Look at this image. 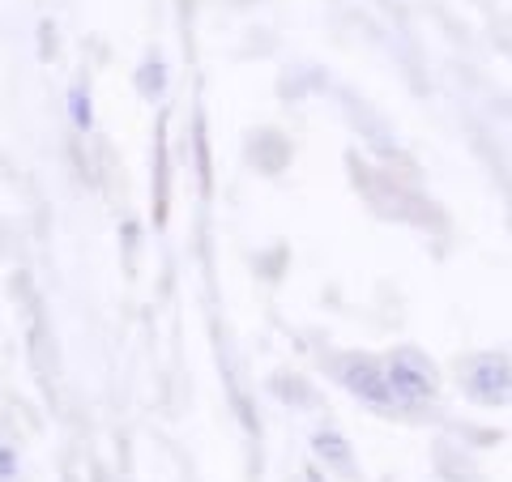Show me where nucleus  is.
<instances>
[{
	"instance_id": "f257e3e1",
	"label": "nucleus",
	"mask_w": 512,
	"mask_h": 482,
	"mask_svg": "<svg viewBox=\"0 0 512 482\" xmlns=\"http://www.w3.org/2000/svg\"><path fill=\"white\" fill-rule=\"evenodd\" d=\"M355 167V184L363 188V197L372 201V210H380L384 218H406V222H436V214H431V205L423 197H414L410 188H402L393 180V175H376V171H367L359 163H350Z\"/></svg>"
},
{
	"instance_id": "f03ea898",
	"label": "nucleus",
	"mask_w": 512,
	"mask_h": 482,
	"mask_svg": "<svg viewBox=\"0 0 512 482\" xmlns=\"http://www.w3.org/2000/svg\"><path fill=\"white\" fill-rule=\"evenodd\" d=\"M384 376H389V389H393V410L423 406L431 389H436V367H431V359H423L419 350L393 355V363H384Z\"/></svg>"
},
{
	"instance_id": "7ed1b4c3",
	"label": "nucleus",
	"mask_w": 512,
	"mask_h": 482,
	"mask_svg": "<svg viewBox=\"0 0 512 482\" xmlns=\"http://www.w3.org/2000/svg\"><path fill=\"white\" fill-rule=\"evenodd\" d=\"M461 384L474 401L504 406L508 401V359L504 355H474L461 363Z\"/></svg>"
},
{
	"instance_id": "20e7f679",
	"label": "nucleus",
	"mask_w": 512,
	"mask_h": 482,
	"mask_svg": "<svg viewBox=\"0 0 512 482\" xmlns=\"http://www.w3.org/2000/svg\"><path fill=\"white\" fill-rule=\"evenodd\" d=\"M338 376L355 397L372 401V406H384V410L393 406V389H389V376H384V363L367 359V355H350L338 363Z\"/></svg>"
},
{
	"instance_id": "39448f33",
	"label": "nucleus",
	"mask_w": 512,
	"mask_h": 482,
	"mask_svg": "<svg viewBox=\"0 0 512 482\" xmlns=\"http://www.w3.org/2000/svg\"><path fill=\"white\" fill-rule=\"evenodd\" d=\"M248 158L256 167H261L265 175H278L286 167V158H291V141L278 137V133H256L252 146H248Z\"/></svg>"
},
{
	"instance_id": "423d86ee",
	"label": "nucleus",
	"mask_w": 512,
	"mask_h": 482,
	"mask_svg": "<svg viewBox=\"0 0 512 482\" xmlns=\"http://www.w3.org/2000/svg\"><path fill=\"white\" fill-rule=\"evenodd\" d=\"M312 444H316V453L325 465H333L338 474H355V457H350V448H346V440L338 436V431H316Z\"/></svg>"
},
{
	"instance_id": "0eeeda50",
	"label": "nucleus",
	"mask_w": 512,
	"mask_h": 482,
	"mask_svg": "<svg viewBox=\"0 0 512 482\" xmlns=\"http://www.w3.org/2000/svg\"><path fill=\"white\" fill-rule=\"evenodd\" d=\"M346 111H350V120H355V124L363 128V133L376 141L380 150H389V146H393V137H389V128H384V120H380V116H372V111H367L363 103H355L350 94H346Z\"/></svg>"
},
{
	"instance_id": "6e6552de",
	"label": "nucleus",
	"mask_w": 512,
	"mask_h": 482,
	"mask_svg": "<svg viewBox=\"0 0 512 482\" xmlns=\"http://www.w3.org/2000/svg\"><path fill=\"white\" fill-rule=\"evenodd\" d=\"M274 393L282 397V401H291V406H303V410H308V406H316V389H312V384L308 380H299V376H274Z\"/></svg>"
},
{
	"instance_id": "1a4fd4ad",
	"label": "nucleus",
	"mask_w": 512,
	"mask_h": 482,
	"mask_svg": "<svg viewBox=\"0 0 512 482\" xmlns=\"http://www.w3.org/2000/svg\"><path fill=\"white\" fill-rule=\"evenodd\" d=\"M137 86H141V94H158V90H163V64H158V60L141 64V77H137Z\"/></svg>"
},
{
	"instance_id": "9d476101",
	"label": "nucleus",
	"mask_w": 512,
	"mask_h": 482,
	"mask_svg": "<svg viewBox=\"0 0 512 482\" xmlns=\"http://www.w3.org/2000/svg\"><path fill=\"white\" fill-rule=\"evenodd\" d=\"M73 116H77V124H90V103L82 99V90L73 94Z\"/></svg>"
}]
</instances>
